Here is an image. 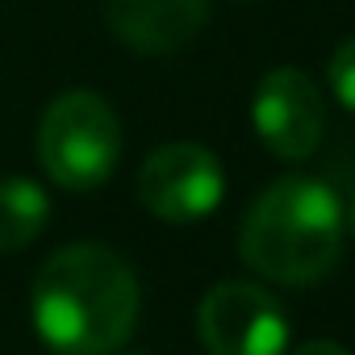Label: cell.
I'll return each instance as SVG.
<instances>
[{"label": "cell", "mask_w": 355, "mask_h": 355, "mask_svg": "<svg viewBox=\"0 0 355 355\" xmlns=\"http://www.w3.org/2000/svg\"><path fill=\"white\" fill-rule=\"evenodd\" d=\"M226 197L222 159L201 142H167L138 167V201L163 222H201Z\"/></svg>", "instance_id": "obj_4"}, {"label": "cell", "mask_w": 355, "mask_h": 355, "mask_svg": "<svg viewBox=\"0 0 355 355\" xmlns=\"http://www.w3.org/2000/svg\"><path fill=\"white\" fill-rule=\"evenodd\" d=\"M197 334L209 355H284L288 313L268 288L251 280H222L197 309Z\"/></svg>", "instance_id": "obj_5"}, {"label": "cell", "mask_w": 355, "mask_h": 355, "mask_svg": "<svg viewBox=\"0 0 355 355\" xmlns=\"http://www.w3.org/2000/svg\"><path fill=\"white\" fill-rule=\"evenodd\" d=\"M326 84H330L334 101L355 113V38H347V42L330 55V63H326Z\"/></svg>", "instance_id": "obj_9"}, {"label": "cell", "mask_w": 355, "mask_h": 355, "mask_svg": "<svg viewBox=\"0 0 355 355\" xmlns=\"http://www.w3.org/2000/svg\"><path fill=\"white\" fill-rule=\"evenodd\" d=\"M251 121L276 159L301 163L326 134V96L301 67H272L255 88Z\"/></svg>", "instance_id": "obj_6"}, {"label": "cell", "mask_w": 355, "mask_h": 355, "mask_svg": "<svg viewBox=\"0 0 355 355\" xmlns=\"http://www.w3.org/2000/svg\"><path fill=\"white\" fill-rule=\"evenodd\" d=\"M209 5L214 0H105V17L130 51L171 55L205 30Z\"/></svg>", "instance_id": "obj_7"}, {"label": "cell", "mask_w": 355, "mask_h": 355, "mask_svg": "<svg viewBox=\"0 0 355 355\" xmlns=\"http://www.w3.org/2000/svg\"><path fill=\"white\" fill-rule=\"evenodd\" d=\"M34 326L59 355H113L138 326V276L101 243H67L34 276Z\"/></svg>", "instance_id": "obj_1"}, {"label": "cell", "mask_w": 355, "mask_h": 355, "mask_svg": "<svg viewBox=\"0 0 355 355\" xmlns=\"http://www.w3.org/2000/svg\"><path fill=\"white\" fill-rule=\"evenodd\" d=\"M121 159V121L101 92L71 88L55 96L38 125V163L67 193L101 189Z\"/></svg>", "instance_id": "obj_3"}, {"label": "cell", "mask_w": 355, "mask_h": 355, "mask_svg": "<svg viewBox=\"0 0 355 355\" xmlns=\"http://www.w3.org/2000/svg\"><path fill=\"white\" fill-rule=\"evenodd\" d=\"M51 218L46 189L30 175H5L0 180V251L30 247Z\"/></svg>", "instance_id": "obj_8"}, {"label": "cell", "mask_w": 355, "mask_h": 355, "mask_svg": "<svg viewBox=\"0 0 355 355\" xmlns=\"http://www.w3.org/2000/svg\"><path fill=\"white\" fill-rule=\"evenodd\" d=\"M343 230H351V239H355V201H351V209L343 214Z\"/></svg>", "instance_id": "obj_11"}, {"label": "cell", "mask_w": 355, "mask_h": 355, "mask_svg": "<svg viewBox=\"0 0 355 355\" xmlns=\"http://www.w3.org/2000/svg\"><path fill=\"white\" fill-rule=\"evenodd\" d=\"M243 263L280 284L309 288L343 259V201L318 175H280L243 214Z\"/></svg>", "instance_id": "obj_2"}, {"label": "cell", "mask_w": 355, "mask_h": 355, "mask_svg": "<svg viewBox=\"0 0 355 355\" xmlns=\"http://www.w3.org/2000/svg\"><path fill=\"white\" fill-rule=\"evenodd\" d=\"M293 355H351L343 343H334V338H309V343H301Z\"/></svg>", "instance_id": "obj_10"}]
</instances>
